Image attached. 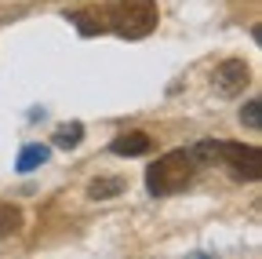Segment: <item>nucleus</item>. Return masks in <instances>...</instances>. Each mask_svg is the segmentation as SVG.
<instances>
[{
	"label": "nucleus",
	"mask_w": 262,
	"mask_h": 259,
	"mask_svg": "<svg viewBox=\"0 0 262 259\" xmlns=\"http://www.w3.org/2000/svg\"><path fill=\"white\" fill-rule=\"evenodd\" d=\"M248 81H251V70H248L244 58H222L215 66V73H211V84H215V91L222 99H237Z\"/></svg>",
	"instance_id": "nucleus-4"
},
{
	"label": "nucleus",
	"mask_w": 262,
	"mask_h": 259,
	"mask_svg": "<svg viewBox=\"0 0 262 259\" xmlns=\"http://www.w3.org/2000/svg\"><path fill=\"white\" fill-rule=\"evenodd\" d=\"M189 157L193 165H219V139H201L189 150Z\"/></svg>",
	"instance_id": "nucleus-11"
},
{
	"label": "nucleus",
	"mask_w": 262,
	"mask_h": 259,
	"mask_svg": "<svg viewBox=\"0 0 262 259\" xmlns=\"http://www.w3.org/2000/svg\"><path fill=\"white\" fill-rule=\"evenodd\" d=\"M110 150L117 157H142V153L153 150V135L149 132H124V135H117L110 143Z\"/></svg>",
	"instance_id": "nucleus-6"
},
{
	"label": "nucleus",
	"mask_w": 262,
	"mask_h": 259,
	"mask_svg": "<svg viewBox=\"0 0 262 259\" xmlns=\"http://www.w3.org/2000/svg\"><path fill=\"white\" fill-rule=\"evenodd\" d=\"M106 18H110V29L120 33L124 41H142L157 29L160 11H157V0H117L113 8H106Z\"/></svg>",
	"instance_id": "nucleus-2"
},
{
	"label": "nucleus",
	"mask_w": 262,
	"mask_h": 259,
	"mask_svg": "<svg viewBox=\"0 0 262 259\" xmlns=\"http://www.w3.org/2000/svg\"><path fill=\"white\" fill-rule=\"evenodd\" d=\"M258 113H262V103H258V99H248L244 110H241V124L251 128V132H258V128H262V117H258Z\"/></svg>",
	"instance_id": "nucleus-12"
},
{
	"label": "nucleus",
	"mask_w": 262,
	"mask_h": 259,
	"mask_svg": "<svg viewBox=\"0 0 262 259\" xmlns=\"http://www.w3.org/2000/svg\"><path fill=\"white\" fill-rule=\"evenodd\" d=\"M124 190V179H95L91 186H88V197L91 201H106V197H117V193Z\"/></svg>",
	"instance_id": "nucleus-10"
},
{
	"label": "nucleus",
	"mask_w": 262,
	"mask_h": 259,
	"mask_svg": "<svg viewBox=\"0 0 262 259\" xmlns=\"http://www.w3.org/2000/svg\"><path fill=\"white\" fill-rule=\"evenodd\" d=\"M22 230V208L18 205H0V237H11Z\"/></svg>",
	"instance_id": "nucleus-8"
},
{
	"label": "nucleus",
	"mask_w": 262,
	"mask_h": 259,
	"mask_svg": "<svg viewBox=\"0 0 262 259\" xmlns=\"http://www.w3.org/2000/svg\"><path fill=\"white\" fill-rule=\"evenodd\" d=\"M70 22L80 29V37H98L110 29V18H106V8H80L70 15Z\"/></svg>",
	"instance_id": "nucleus-5"
},
{
	"label": "nucleus",
	"mask_w": 262,
	"mask_h": 259,
	"mask_svg": "<svg viewBox=\"0 0 262 259\" xmlns=\"http://www.w3.org/2000/svg\"><path fill=\"white\" fill-rule=\"evenodd\" d=\"M80 139H84V124H58L55 128V135H51V143L58 146V150H73V146H80Z\"/></svg>",
	"instance_id": "nucleus-7"
},
{
	"label": "nucleus",
	"mask_w": 262,
	"mask_h": 259,
	"mask_svg": "<svg viewBox=\"0 0 262 259\" xmlns=\"http://www.w3.org/2000/svg\"><path fill=\"white\" fill-rule=\"evenodd\" d=\"M193 175H196V165H193L189 150H171L146 168V190L157 193V197H168V193L186 190L193 183Z\"/></svg>",
	"instance_id": "nucleus-1"
},
{
	"label": "nucleus",
	"mask_w": 262,
	"mask_h": 259,
	"mask_svg": "<svg viewBox=\"0 0 262 259\" xmlns=\"http://www.w3.org/2000/svg\"><path fill=\"white\" fill-rule=\"evenodd\" d=\"M48 146H40V143H33V146H26L22 153H18V172H33V168H37V165H44V161H48Z\"/></svg>",
	"instance_id": "nucleus-9"
},
{
	"label": "nucleus",
	"mask_w": 262,
	"mask_h": 259,
	"mask_svg": "<svg viewBox=\"0 0 262 259\" xmlns=\"http://www.w3.org/2000/svg\"><path fill=\"white\" fill-rule=\"evenodd\" d=\"M219 165L229 168L233 183H258L262 179V153L251 143H233L219 139Z\"/></svg>",
	"instance_id": "nucleus-3"
}]
</instances>
